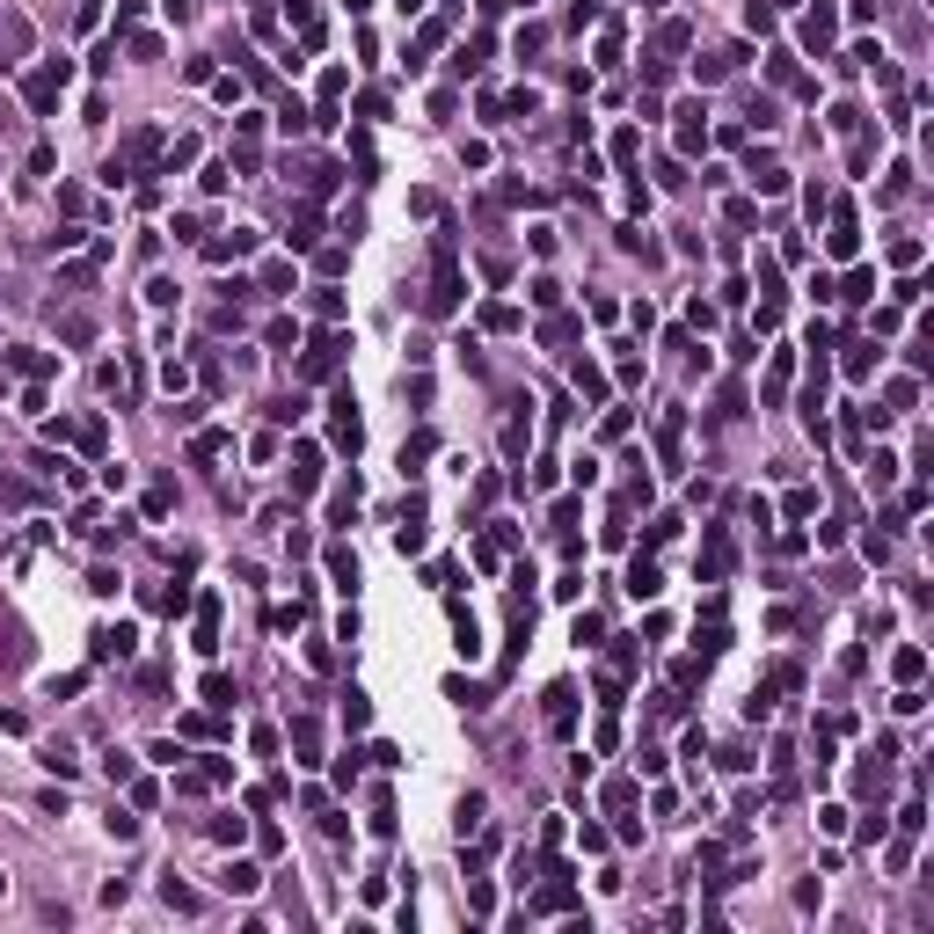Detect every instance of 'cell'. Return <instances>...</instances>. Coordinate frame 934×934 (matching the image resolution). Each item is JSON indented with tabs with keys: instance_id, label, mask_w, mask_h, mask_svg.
Wrapping results in <instances>:
<instances>
[{
	"instance_id": "7",
	"label": "cell",
	"mask_w": 934,
	"mask_h": 934,
	"mask_svg": "<svg viewBox=\"0 0 934 934\" xmlns=\"http://www.w3.org/2000/svg\"><path fill=\"white\" fill-rule=\"evenodd\" d=\"M570 723H577V686H563V679H555V686H547V730H555V738H570Z\"/></svg>"
},
{
	"instance_id": "19",
	"label": "cell",
	"mask_w": 934,
	"mask_h": 934,
	"mask_svg": "<svg viewBox=\"0 0 934 934\" xmlns=\"http://www.w3.org/2000/svg\"><path fill=\"white\" fill-rule=\"evenodd\" d=\"M292 752H300L307 766L321 759V723H314V716H300V723H292Z\"/></svg>"
},
{
	"instance_id": "17",
	"label": "cell",
	"mask_w": 934,
	"mask_h": 934,
	"mask_svg": "<svg viewBox=\"0 0 934 934\" xmlns=\"http://www.w3.org/2000/svg\"><path fill=\"white\" fill-rule=\"evenodd\" d=\"M190 161H197V139L183 132V139H169V146H161V176H176V169H190Z\"/></svg>"
},
{
	"instance_id": "11",
	"label": "cell",
	"mask_w": 934,
	"mask_h": 934,
	"mask_svg": "<svg viewBox=\"0 0 934 934\" xmlns=\"http://www.w3.org/2000/svg\"><path fill=\"white\" fill-rule=\"evenodd\" d=\"M657 591H665L657 563H650V555H635V563H628V598H657Z\"/></svg>"
},
{
	"instance_id": "33",
	"label": "cell",
	"mask_w": 934,
	"mask_h": 934,
	"mask_svg": "<svg viewBox=\"0 0 934 934\" xmlns=\"http://www.w3.org/2000/svg\"><path fill=\"white\" fill-rule=\"evenodd\" d=\"M344 723H351V730H365V723H372V701H365V694H358V686H351V694H344Z\"/></svg>"
},
{
	"instance_id": "30",
	"label": "cell",
	"mask_w": 934,
	"mask_h": 934,
	"mask_svg": "<svg viewBox=\"0 0 934 934\" xmlns=\"http://www.w3.org/2000/svg\"><path fill=\"white\" fill-rule=\"evenodd\" d=\"M256 292H292V263H263V278H256Z\"/></svg>"
},
{
	"instance_id": "39",
	"label": "cell",
	"mask_w": 934,
	"mask_h": 934,
	"mask_svg": "<svg viewBox=\"0 0 934 934\" xmlns=\"http://www.w3.org/2000/svg\"><path fill=\"white\" fill-rule=\"evenodd\" d=\"M344 88H351V74H344V66H328V74H321V102H344Z\"/></svg>"
},
{
	"instance_id": "50",
	"label": "cell",
	"mask_w": 934,
	"mask_h": 934,
	"mask_svg": "<svg viewBox=\"0 0 934 934\" xmlns=\"http://www.w3.org/2000/svg\"><path fill=\"white\" fill-rule=\"evenodd\" d=\"M132 59H161V37L153 30H132Z\"/></svg>"
},
{
	"instance_id": "21",
	"label": "cell",
	"mask_w": 934,
	"mask_h": 934,
	"mask_svg": "<svg viewBox=\"0 0 934 934\" xmlns=\"http://www.w3.org/2000/svg\"><path fill=\"white\" fill-rule=\"evenodd\" d=\"M328 577H336V591L358 584V555H351V547H328Z\"/></svg>"
},
{
	"instance_id": "40",
	"label": "cell",
	"mask_w": 934,
	"mask_h": 934,
	"mask_svg": "<svg viewBox=\"0 0 934 934\" xmlns=\"http://www.w3.org/2000/svg\"><path fill=\"white\" fill-rule=\"evenodd\" d=\"M278 125H285V132H307V102H300V95H285V109H278Z\"/></svg>"
},
{
	"instance_id": "45",
	"label": "cell",
	"mask_w": 934,
	"mask_h": 934,
	"mask_svg": "<svg viewBox=\"0 0 934 934\" xmlns=\"http://www.w3.org/2000/svg\"><path fill=\"white\" fill-rule=\"evenodd\" d=\"M781 511H789V519H810V511H817V489H789Z\"/></svg>"
},
{
	"instance_id": "42",
	"label": "cell",
	"mask_w": 934,
	"mask_h": 934,
	"mask_svg": "<svg viewBox=\"0 0 934 934\" xmlns=\"http://www.w3.org/2000/svg\"><path fill=\"white\" fill-rule=\"evenodd\" d=\"M526 292H533V307H563V285H555V278H533Z\"/></svg>"
},
{
	"instance_id": "52",
	"label": "cell",
	"mask_w": 934,
	"mask_h": 934,
	"mask_svg": "<svg viewBox=\"0 0 934 934\" xmlns=\"http://www.w3.org/2000/svg\"><path fill=\"white\" fill-rule=\"evenodd\" d=\"M884 402H891V416H898V409H912V402H920V388H912V380H898V388H891Z\"/></svg>"
},
{
	"instance_id": "3",
	"label": "cell",
	"mask_w": 934,
	"mask_h": 934,
	"mask_svg": "<svg viewBox=\"0 0 934 934\" xmlns=\"http://www.w3.org/2000/svg\"><path fill=\"white\" fill-rule=\"evenodd\" d=\"M344 351H351V336H336V328H321V336H314V351L300 358V380H328V372L344 365Z\"/></svg>"
},
{
	"instance_id": "43",
	"label": "cell",
	"mask_w": 934,
	"mask_h": 934,
	"mask_svg": "<svg viewBox=\"0 0 934 934\" xmlns=\"http://www.w3.org/2000/svg\"><path fill=\"white\" fill-rule=\"evenodd\" d=\"M314 314H321V321H344V292L321 285V292H314Z\"/></svg>"
},
{
	"instance_id": "46",
	"label": "cell",
	"mask_w": 934,
	"mask_h": 934,
	"mask_svg": "<svg viewBox=\"0 0 934 934\" xmlns=\"http://www.w3.org/2000/svg\"><path fill=\"white\" fill-rule=\"evenodd\" d=\"M300 416H307V402H300V395H285V402H270V423H300Z\"/></svg>"
},
{
	"instance_id": "41",
	"label": "cell",
	"mask_w": 934,
	"mask_h": 934,
	"mask_svg": "<svg viewBox=\"0 0 934 934\" xmlns=\"http://www.w3.org/2000/svg\"><path fill=\"white\" fill-rule=\"evenodd\" d=\"M146 307H176V278H146Z\"/></svg>"
},
{
	"instance_id": "36",
	"label": "cell",
	"mask_w": 934,
	"mask_h": 934,
	"mask_svg": "<svg viewBox=\"0 0 934 934\" xmlns=\"http://www.w3.org/2000/svg\"><path fill=\"white\" fill-rule=\"evenodd\" d=\"M482 810H489L482 796H460V840H467V833H482Z\"/></svg>"
},
{
	"instance_id": "13",
	"label": "cell",
	"mask_w": 934,
	"mask_h": 934,
	"mask_svg": "<svg viewBox=\"0 0 934 934\" xmlns=\"http://www.w3.org/2000/svg\"><path fill=\"white\" fill-rule=\"evenodd\" d=\"M249 249H256V234H249V227H234L227 241H205V256H212V263H241Z\"/></svg>"
},
{
	"instance_id": "2",
	"label": "cell",
	"mask_w": 934,
	"mask_h": 934,
	"mask_svg": "<svg viewBox=\"0 0 934 934\" xmlns=\"http://www.w3.org/2000/svg\"><path fill=\"white\" fill-rule=\"evenodd\" d=\"M460 307V263H453V234H438V278L423 292V314H453Z\"/></svg>"
},
{
	"instance_id": "49",
	"label": "cell",
	"mask_w": 934,
	"mask_h": 934,
	"mask_svg": "<svg viewBox=\"0 0 934 934\" xmlns=\"http://www.w3.org/2000/svg\"><path fill=\"white\" fill-rule=\"evenodd\" d=\"M869 365H876V344H847V372H854V380H861V372H869Z\"/></svg>"
},
{
	"instance_id": "53",
	"label": "cell",
	"mask_w": 934,
	"mask_h": 934,
	"mask_svg": "<svg viewBox=\"0 0 934 934\" xmlns=\"http://www.w3.org/2000/svg\"><path fill=\"white\" fill-rule=\"evenodd\" d=\"M95 22H102V0H81V8H74V30H95Z\"/></svg>"
},
{
	"instance_id": "20",
	"label": "cell",
	"mask_w": 934,
	"mask_h": 934,
	"mask_svg": "<svg viewBox=\"0 0 934 934\" xmlns=\"http://www.w3.org/2000/svg\"><path fill=\"white\" fill-rule=\"evenodd\" d=\"M752 183H759V197H781V190H789V169H781V161H759Z\"/></svg>"
},
{
	"instance_id": "6",
	"label": "cell",
	"mask_w": 934,
	"mask_h": 934,
	"mask_svg": "<svg viewBox=\"0 0 934 934\" xmlns=\"http://www.w3.org/2000/svg\"><path fill=\"white\" fill-rule=\"evenodd\" d=\"M825 249L847 263L854 249H861V227H854V205H833V234H825Z\"/></svg>"
},
{
	"instance_id": "10",
	"label": "cell",
	"mask_w": 934,
	"mask_h": 934,
	"mask_svg": "<svg viewBox=\"0 0 934 934\" xmlns=\"http://www.w3.org/2000/svg\"><path fill=\"white\" fill-rule=\"evenodd\" d=\"M701 146H708V109L686 102V109H679V153H701Z\"/></svg>"
},
{
	"instance_id": "9",
	"label": "cell",
	"mask_w": 934,
	"mask_h": 934,
	"mask_svg": "<svg viewBox=\"0 0 934 934\" xmlns=\"http://www.w3.org/2000/svg\"><path fill=\"white\" fill-rule=\"evenodd\" d=\"M314 489H321V453L292 446V497H314Z\"/></svg>"
},
{
	"instance_id": "5",
	"label": "cell",
	"mask_w": 934,
	"mask_h": 934,
	"mask_svg": "<svg viewBox=\"0 0 934 934\" xmlns=\"http://www.w3.org/2000/svg\"><path fill=\"white\" fill-rule=\"evenodd\" d=\"M132 650H139V628H132V621L95 628V665H118V657H132Z\"/></svg>"
},
{
	"instance_id": "25",
	"label": "cell",
	"mask_w": 934,
	"mask_h": 934,
	"mask_svg": "<svg viewBox=\"0 0 934 934\" xmlns=\"http://www.w3.org/2000/svg\"><path fill=\"white\" fill-rule=\"evenodd\" d=\"M453 635H460V657H475V650H482V628H475V614H467V607H453Z\"/></svg>"
},
{
	"instance_id": "18",
	"label": "cell",
	"mask_w": 934,
	"mask_h": 934,
	"mask_svg": "<svg viewBox=\"0 0 934 934\" xmlns=\"http://www.w3.org/2000/svg\"><path fill=\"white\" fill-rule=\"evenodd\" d=\"M15 51H30V22H22V15H15L8 30H0V74L15 66Z\"/></svg>"
},
{
	"instance_id": "14",
	"label": "cell",
	"mask_w": 934,
	"mask_h": 934,
	"mask_svg": "<svg viewBox=\"0 0 934 934\" xmlns=\"http://www.w3.org/2000/svg\"><path fill=\"white\" fill-rule=\"evenodd\" d=\"M197 650H205V657L219 650V598H212V591L197 598Z\"/></svg>"
},
{
	"instance_id": "32",
	"label": "cell",
	"mask_w": 934,
	"mask_h": 934,
	"mask_svg": "<svg viewBox=\"0 0 934 934\" xmlns=\"http://www.w3.org/2000/svg\"><path fill=\"white\" fill-rule=\"evenodd\" d=\"M891 672H898V679H905V686H912V679H920V672H927V650H898V657H891Z\"/></svg>"
},
{
	"instance_id": "28",
	"label": "cell",
	"mask_w": 934,
	"mask_h": 934,
	"mask_svg": "<svg viewBox=\"0 0 934 934\" xmlns=\"http://www.w3.org/2000/svg\"><path fill=\"white\" fill-rule=\"evenodd\" d=\"M161 898H169V905H176V912H205V898H197V891H190V884H176V876H169V884H161Z\"/></svg>"
},
{
	"instance_id": "26",
	"label": "cell",
	"mask_w": 934,
	"mask_h": 934,
	"mask_svg": "<svg viewBox=\"0 0 934 934\" xmlns=\"http://www.w3.org/2000/svg\"><path fill=\"white\" fill-rule=\"evenodd\" d=\"M328 519H336V526H351V519H358V482H344L336 497H328Z\"/></svg>"
},
{
	"instance_id": "44",
	"label": "cell",
	"mask_w": 934,
	"mask_h": 934,
	"mask_svg": "<svg viewBox=\"0 0 934 934\" xmlns=\"http://www.w3.org/2000/svg\"><path fill=\"white\" fill-rule=\"evenodd\" d=\"M482 328H519V314H511L504 300H489V307H482Z\"/></svg>"
},
{
	"instance_id": "4",
	"label": "cell",
	"mask_w": 934,
	"mask_h": 934,
	"mask_svg": "<svg viewBox=\"0 0 934 934\" xmlns=\"http://www.w3.org/2000/svg\"><path fill=\"white\" fill-rule=\"evenodd\" d=\"M328 438H336V453H351V460H358V446H365V423H358V402H351V388H336V423H328Z\"/></svg>"
},
{
	"instance_id": "8",
	"label": "cell",
	"mask_w": 934,
	"mask_h": 934,
	"mask_svg": "<svg viewBox=\"0 0 934 934\" xmlns=\"http://www.w3.org/2000/svg\"><path fill=\"white\" fill-rule=\"evenodd\" d=\"M833 37H840V15H833V8H810V15H803V44L817 51V59L833 51Z\"/></svg>"
},
{
	"instance_id": "1",
	"label": "cell",
	"mask_w": 934,
	"mask_h": 934,
	"mask_svg": "<svg viewBox=\"0 0 934 934\" xmlns=\"http://www.w3.org/2000/svg\"><path fill=\"white\" fill-rule=\"evenodd\" d=\"M74 81V66L66 59H44L30 81H22V102H30V118H51V109H59V88Z\"/></svg>"
},
{
	"instance_id": "35",
	"label": "cell",
	"mask_w": 934,
	"mask_h": 934,
	"mask_svg": "<svg viewBox=\"0 0 934 934\" xmlns=\"http://www.w3.org/2000/svg\"><path fill=\"white\" fill-rule=\"evenodd\" d=\"M300 621H307V607H300V598H292V607H270V628H278V635H292Z\"/></svg>"
},
{
	"instance_id": "47",
	"label": "cell",
	"mask_w": 934,
	"mask_h": 934,
	"mask_svg": "<svg viewBox=\"0 0 934 934\" xmlns=\"http://www.w3.org/2000/svg\"><path fill=\"white\" fill-rule=\"evenodd\" d=\"M526 438H533V423H526V416H511V423H504V453H526Z\"/></svg>"
},
{
	"instance_id": "48",
	"label": "cell",
	"mask_w": 934,
	"mask_h": 934,
	"mask_svg": "<svg viewBox=\"0 0 934 934\" xmlns=\"http://www.w3.org/2000/svg\"><path fill=\"white\" fill-rule=\"evenodd\" d=\"M227 446H234V438H227V431H197V460H212V453H227Z\"/></svg>"
},
{
	"instance_id": "56",
	"label": "cell",
	"mask_w": 934,
	"mask_h": 934,
	"mask_svg": "<svg viewBox=\"0 0 934 934\" xmlns=\"http://www.w3.org/2000/svg\"><path fill=\"white\" fill-rule=\"evenodd\" d=\"M344 8H351V15H365V8H372V0H344Z\"/></svg>"
},
{
	"instance_id": "16",
	"label": "cell",
	"mask_w": 934,
	"mask_h": 934,
	"mask_svg": "<svg viewBox=\"0 0 934 934\" xmlns=\"http://www.w3.org/2000/svg\"><path fill=\"white\" fill-rule=\"evenodd\" d=\"M219 884L241 891V898H256V891H263V869H256V861H227V876H219Z\"/></svg>"
},
{
	"instance_id": "27",
	"label": "cell",
	"mask_w": 934,
	"mask_h": 934,
	"mask_svg": "<svg viewBox=\"0 0 934 934\" xmlns=\"http://www.w3.org/2000/svg\"><path fill=\"white\" fill-rule=\"evenodd\" d=\"M205 708H234V679L227 672H205Z\"/></svg>"
},
{
	"instance_id": "22",
	"label": "cell",
	"mask_w": 934,
	"mask_h": 934,
	"mask_svg": "<svg viewBox=\"0 0 934 934\" xmlns=\"http://www.w3.org/2000/svg\"><path fill=\"white\" fill-rule=\"evenodd\" d=\"M482 59H489V37H467V44H460V51H453V74H460V81H467V74H475V66H482Z\"/></svg>"
},
{
	"instance_id": "12",
	"label": "cell",
	"mask_w": 934,
	"mask_h": 934,
	"mask_svg": "<svg viewBox=\"0 0 934 934\" xmlns=\"http://www.w3.org/2000/svg\"><path fill=\"white\" fill-rule=\"evenodd\" d=\"M789 380H796V358H789V351H774V365H766V388H759V402H781V395H789Z\"/></svg>"
},
{
	"instance_id": "31",
	"label": "cell",
	"mask_w": 934,
	"mask_h": 934,
	"mask_svg": "<svg viewBox=\"0 0 934 934\" xmlns=\"http://www.w3.org/2000/svg\"><path fill=\"white\" fill-rule=\"evenodd\" d=\"M205 833H212V840H219V847H241V833H249V825H241V817H234V810H227V817H212V825H205Z\"/></svg>"
},
{
	"instance_id": "38",
	"label": "cell",
	"mask_w": 934,
	"mask_h": 934,
	"mask_svg": "<svg viewBox=\"0 0 934 934\" xmlns=\"http://www.w3.org/2000/svg\"><path fill=\"white\" fill-rule=\"evenodd\" d=\"M577 395L598 402V395H607V372H598V365H577Z\"/></svg>"
},
{
	"instance_id": "23",
	"label": "cell",
	"mask_w": 934,
	"mask_h": 934,
	"mask_svg": "<svg viewBox=\"0 0 934 934\" xmlns=\"http://www.w3.org/2000/svg\"><path fill=\"white\" fill-rule=\"evenodd\" d=\"M869 292H876V270H847V285H840L833 300H847V307H861Z\"/></svg>"
},
{
	"instance_id": "54",
	"label": "cell",
	"mask_w": 934,
	"mask_h": 934,
	"mask_svg": "<svg viewBox=\"0 0 934 934\" xmlns=\"http://www.w3.org/2000/svg\"><path fill=\"white\" fill-rule=\"evenodd\" d=\"M161 8H169V22H190V15H197V0H161Z\"/></svg>"
},
{
	"instance_id": "51",
	"label": "cell",
	"mask_w": 934,
	"mask_h": 934,
	"mask_svg": "<svg viewBox=\"0 0 934 934\" xmlns=\"http://www.w3.org/2000/svg\"><path fill=\"white\" fill-rule=\"evenodd\" d=\"M358 766H365V752H344V759H336V789H351V781H358Z\"/></svg>"
},
{
	"instance_id": "15",
	"label": "cell",
	"mask_w": 934,
	"mask_h": 934,
	"mask_svg": "<svg viewBox=\"0 0 934 934\" xmlns=\"http://www.w3.org/2000/svg\"><path fill=\"white\" fill-rule=\"evenodd\" d=\"M701 577H708V584H723V577H730V533H708V563H701Z\"/></svg>"
},
{
	"instance_id": "37",
	"label": "cell",
	"mask_w": 934,
	"mask_h": 934,
	"mask_svg": "<svg viewBox=\"0 0 934 934\" xmlns=\"http://www.w3.org/2000/svg\"><path fill=\"white\" fill-rule=\"evenodd\" d=\"M570 635H577L584 650H598V635H607V621H598V614H577V628H570Z\"/></svg>"
},
{
	"instance_id": "55",
	"label": "cell",
	"mask_w": 934,
	"mask_h": 934,
	"mask_svg": "<svg viewBox=\"0 0 934 934\" xmlns=\"http://www.w3.org/2000/svg\"><path fill=\"white\" fill-rule=\"evenodd\" d=\"M395 8H402V15H423V0H395Z\"/></svg>"
},
{
	"instance_id": "24",
	"label": "cell",
	"mask_w": 934,
	"mask_h": 934,
	"mask_svg": "<svg viewBox=\"0 0 934 934\" xmlns=\"http://www.w3.org/2000/svg\"><path fill=\"white\" fill-rule=\"evenodd\" d=\"M8 365H15V372H30V380H44V372H51V358H44V351H30V344H15V351H8Z\"/></svg>"
},
{
	"instance_id": "34",
	"label": "cell",
	"mask_w": 934,
	"mask_h": 934,
	"mask_svg": "<svg viewBox=\"0 0 934 934\" xmlns=\"http://www.w3.org/2000/svg\"><path fill=\"white\" fill-rule=\"evenodd\" d=\"M891 482H898V460L876 453V460H869V489H891Z\"/></svg>"
},
{
	"instance_id": "29",
	"label": "cell",
	"mask_w": 934,
	"mask_h": 934,
	"mask_svg": "<svg viewBox=\"0 0 934 934\" xmlns=\"http://www.w3.org/2000/svg\"><path fill=\"white\" fill-rule=\"evenodd\" d=\"M263 336H270V351H292V344H300V321H292V314H278V321L263 328Z\"/></svg>"
}]
</instances>
